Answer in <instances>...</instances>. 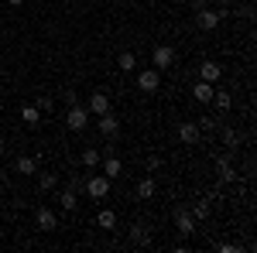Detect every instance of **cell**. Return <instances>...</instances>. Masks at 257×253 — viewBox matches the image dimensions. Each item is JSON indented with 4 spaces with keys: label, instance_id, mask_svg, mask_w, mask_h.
<instances>
[{
    "label": "cell",
    "instance_id": "obj_1",
    "mask_svg": "<svg viewBox=\"0 0 257 253\" xmlns=\"http://www.w3.org/2000/svg\"><path fill=\"white\" fill-rule=\"evenodd\" d=\"M138 89H141V93H158V89H161V72L155 69V65L138 72Z\"/></svg>",
    "mask_w": 257,
    "mask_h": 253
},
{
    "label": "cell",
    "instance_id": "obj_2",
    "mask_svg": "<svg viewBox=\"0 0 257 253\" xmlns=\"http://www.w3.org/2000/svg\"><path fill=\"white\" fill-rule=\"evenodd\" d=\"M86 195H89V198H106V195H110V178L106 175H93V178H86Z\"/></svg>",
    "mask_w": 257,
    "mask_h": 253
},
{
    "label": "cell",
    "instance_id": "obj_3",
    "mask_svg": "<svg viewBox=\"0 0 257 253\" xmlns=\"http://www.w3.org/2000/svg\"><path fill=\"white\" fill-rule=\"evenodd\" d=\"M178 140H182L185 147H196L199 140H202V130H199V123H192V120H182V123H178Z\"/></svg>",
    "mask_w": 257,
    "mask_h": 253
},
{
    "label": "cell",
    "instance_id": "obj_4",
    "mask_svg": "<svg viewBox=\"0 0 257 253\" xmlns=\"http://www.w3.org/2000/svg\"><path fill=\"white\" fill-rule=\"evenodd\" d=\"M65 123H69V130H76V134H79V130H86V123H89V110H86V106H79V103H76V106H69Z\"/></svg>",
    "mask_w": 257,
    "mask_h": 253
},
{
    "label": "cell",
    "instance_id": "obj_5",
    "mask_svg": "<svg viewBox=\"0 0 257 253\" xmlns=\"http://www.w3.org/2000/svg\"><path fill=\"white\" fill-rule=\"evenodd\" d=\"M155 69H158V72H165V69H172V65H175V48H172V45H158V48H155Z\"/></svg>",
    "mask_w": 257,
    "mask_h": 253
},
{
    "label": "cell",
    "instance_id": "obj_6",
    "mask_svg": "<svg viewBox=\"0 0 257 253\" xmlns=\"http://www.w3.org/2000/svg\"><path fill=\"white\" fill-rule=\"evenodd\" d=\"M86 110H89L93 117H103V113H110V96H106L103 89H96V93L89 96V103H86Z\"/></svg>",
    "mask_w": 257,
    "mask_h": 253
},
{
    "label": "cell",
    "instance_id": "obj_7",
    "mask_svg": "<svg viewBox=\"0 0 257 253\" xmlns=\"http://www.w3.org/2000/svg\"><path fill=\"white\" fill-rule=\"evenodd\" d=\"M196 14H199V28H202V31H216L219 21H223V11H209V7H202Z\"/></svg>",
    "mask_w": 257,
    "mask_h": 253
},
{
    "label": "cell",
    "instance_id": "obj_8",
    "mask_svg": "<svg viewBox=\"0 0 257 253\" xmlns=\"http://www.w3.org/2000/svg\"><path fill=\"white\" fill-rule=\"evenodd\" d=\"M175 229L182 236H192V233H196V219H192L189 209H178V212H175Z\"/></svg>",
    "mask_w": 257,
    "mask_h": 253
},
{
    "label": "cell",
    "instance_id": "obj_9",
    "mask_svg": "<svg viewBox=\"0 0 257 253\" xmlns=\"http://www.w3.org/2000/svg\"><path fill=\"white\" fill-rule=\"evenodd\" d=\"M35 219H38V226H41V229H45V233H52V229H59V215L52 212L48 205H41V209H38V215H35Z\"/></svg>",
    "mask_w": 257,
    "mask_h": 253
},
{
    "label": "cell",
    "instance_id": "obj_10",
    "mask_svg": "<svg viewBox=\"0 0 257 253\" xmlns=\"http://www.w3.org/2000/svg\"><path fill=\"white\" fill-rule=\"evenodd\" d=\"M99 134H103V137H110V140H113V137L120 134V120L113 117V113H103V117H99Z\"/></svg>",
    "mask_w": 257,
    "mask_h": 253
},
{
    "label": "cell",
    "instance_id": "obj_11",
    "mask_svg": "<svg viewBox=\"0 0 257 253\" xmlns=\"http://www.w3.org/2000/svg\"><path fill=\"white\" fill-rule=\"evenodd\" d=\"M219 76H223V65H216V62H202L199 65V79L202 82H216Z\"/></svg>",
    "mask_w": 257,
    "mask_h": 253
},
{
    "label": "cell",
    "instance_id": "obj_12",
    "mask_svg": "<svg viewBox=\"0 0 257 253\" xmlns=\"http://www.w3.org/2000/svg\"><path fill=\"white\" fill-rule=\"evenodd\" d=\"M213 93H216V89H213V82H202V79H199L196 86H192V96H196V103H213Z\"/></svg>",
    "mask_w": 257,
    "mask_h": 253
},
{
    "label": "cell",
    "instance_id": "obj_13",
    "mask_svg": "<svg viewBox=\"0 0 257 253\" xmlns=\"http://www.w3.org/2000/svg\"><path fill=\"white\" fill-rule=\"evenodd\" d=\"M103 175L110 178V181H113V178H120V175H123V161H120V157H113V154H110V157H106V161H103Z\"/></svg>",
    "mask_w": 257,
    "mask_h": 253
},
{
    "label": "cell",
    "instance_id": "obj_14",
    "mask_svg": "<svg viewBox=\"0 0 257 253\" xmlns=\"http://www.w3.org/2000/svg\"><path fill=\"white\" fill-rule=\"evenodd\" d=\"M131 243H134V246H148V243H151V233H148V226H144V222L131 226Z\"/></svg>",
    "mask_w": 257,
    "mask_h": 253
},
{
    "label": "cell",
    "instance_id": "obj_15",
    "mask_svg": "<svg viewBox=\"0 0 257 253\" xmlns=\"http://www.w3.org/2000/svg\"><path fill=\"white\" fill-rule=\"evenodd\" d=\"M14 171H18V175H35V171H38V161L28 157V154H21L18 161H14Z\"/></svg>",
    "mask_w": 257,
    "mask_h": 253
},
{
    "label": "cell",
    "instance_id": "obj_16",
    "mask_svg": "<svg viewBox=\"0 0 257 253\" xmlns=\"http://www.w3.org/2000/svg\"><path fill=\"white\" fill-rule=\"evenodd\" d=\"M21 120H24L28 127H38L41 123V110L35 106V103H31V106H21Z\"/></svg>",
    "mask_w": 257,
    "mask_h": 253
},
{
    "label": "cell",
    "instance_id": "obj_17",
    "mask_svg": "<svg viewBox=\"0 0 257 253\" xmlns=\"http://www.w3.org/2000/svg\"><path fill=\"white\" fill-rule=\"evenodd\" d=\"M155 192H158V185H155V178H141L138 181V198H155Z\"/></svg>",
    "mask_w": 257,
    "mask_h": 253
},
{
    "label": "cell",
    "instance_id": "obj_18",
    "mask_svg": "<svg viewBox=\"0 0 257 253\" xmlns=\"http://www.w3.org/2000/svg\"><path fill=\"white\" fill-rule=\"evenodd\" d=\"M216 171H219V181H233V178H237V168H233L226 157H219V161H216Z\"/></svg>",
    "mask_w": 257,
    "mask_h": 253
},
{
    "label": "cell",
    "instance_id": "obj_19",
    "mask_svg": "<svg viewBox=\"0 0 257 253\" xmlns=\"http://www.w3.org/2000/svg\"><path fill=\"white\" fill-rule=\"evenodd\" d=\"M96 226L99 229H113V226H117V212H113V209H99Z\"/></svg>",
    "mask_w": 257,
    "mask_h": 253
},
{
    "label": "cell",
    "instance_id": "obj_20",
    "mask_svg": "<svg viewBox=\"0 0 257 253\" xmlns=\"http://www.w3.org/2000/svg\"><path fill=\"white\" fill-rule=\"evenodd\" d=\"M117 65H120V72H134V69H138V59H134V52H120Z\"/></svg>",
    "mask_w": 257,
    "mask_h": 253
},
{
    "label": "cell",
    "instance_id": "obj_21",
    "mask_svg": "<svg viewBox=\"0 0 257 253\" xmlns=\"http://www.w3.org/2000/svg\"><path fill=\"white\" fill-rule=\"evenodd\" d=\"M79 161H82V168H96L99 164V147H86Z\"/></svg>",
    "mask_w": 257,
    "mask_h": 253
},
{
    "label": "cell",
    "instance_id": "obj_22",
    "mask_svg": "<svg viewBox=\"0 0 257 253\" xmlns=\"http://www.w3.org/2000/svg\"><path fill=\"white\" fill-rule=\"evenodd\" d=\"M59 205L65 209V212H72V209L79 205V202H76V192H72V188H65V192L59 195Z\"/></svg>",
    "mask_w": 257,
    "mask_h": 253
},
{
    "label": "cell",
    "instance_id": "obj_23",
    "mask_svg": "<svg viewBox=\"0 0 257 253\" xmlns=\"http://www.w3.org/2000/svg\"><path fill=\"white\" fill-rule=\"evenodd\" d=\"M55 185H59V178H55V175H48V171L38 175V188H41V192H55Z\"/></svg>",
    "mask_w": 257,
    "mask_h": 253
},
{
    "label": "cell",
    "instance_id": "obj_24",
    "mask_svg": "<svg viewBox=\"0 0 257 253\" xmlns=\"http://www.w3.org/2000/svg\"><path fill=\"white\" fill-rule=\"evenodd\" d=\"M213 103H216V110H230V106H233V96H230V93H213Z\"/></svg>",
    "mask_w": 257,
    "mask_h": 253
},
{
    "label": "cell",
    "instance_id": "obj_25",
    "mask_svg": "<svg viewBox=\"0 0 257 253\" xmlns=\"http://www.w3.org/2000/svg\"><path fill=\"white\" fill-rule=\"evenodd\" d=\"M219 137H223V144H226V147H237V144H240V137H237V130H233V127H223V130H219Z\"/></svg>",
    "mask_w": 257,
    "mask_h": 253
},
{
    "label": "cell",
    "instance_id": "obj_26",
    "mask_svg": "<svg viewBox=\"0 0 257 253\" xmlns=\"http://www.w3.org/2000/svg\"><path fill=\"white\" fill-rule=\"evenodd\" d=\"M35 106H38L41 113H45V117H48V113H52V110H55V99H52V96H45V93H41V96L35 99Z\"/></svg>",
    "mask_w": 257,
    "mask_h": 253
},
{
    "label": "cell",
    "instance_id": "obj_27",
    "mask_svg": "<svg viewBox=\"0 0 257 253\" xmlns=\"http://www.w3.org/2000/svg\"><path fill=\"white\" fill-rule=\"evenodd\" d=\"M206 215H209V202H199L192 209V219H206Z\"/></svg>",
    "mask_w": 257,
    "mask_h": 253
},
{
    "label": "cell",
    "instance_id": "obj_28",
    "mask_svg": "<svg viewBox=\"0 0 257 253\" xmlns=\"http://www.w3.org/2000/svg\"><path fill=\"white\" fill-rule=\"evenodd\" d=\"M72 192H86V178L82 175H72V185H69Z\"/></svg>",
    "mask_w": 257,
    "mask_h": 253
},
{
    "label": "cell",
    "instance_id": "obj_29",
    "mask_svg": "<svg viewBox=\"0 0 257 253\" xmlns=\"http://www.w3.org/2000/svg\"><path fill=\"white\" fill-rule=\"evenodd\" d=\"M158 168H161V157H158V154H151V157H148V171H151V175H155V171H158Z\"/></svg>",
    "mask_w": 257,
    "mask_h": 253
},
{
    "label": "cell",
    "instance_id": "obj_30",
    "mask_svg": "<svg viewBox=\"0 0 257 253\" xmlns=\"http://www.w3.org/2000/svg\"><path fill=\"white\" fill-rule=\"evenodd\" d=\"M192 7H196V11H202V7H209V0H192Z\"/></svg>",
    "mask_w": 257,
    "mask_h": 253
},
{
    "label": "cell",
    "instance_id": "obj_31",
    "mask_svg": "<svg viewBox=\"0 0 257 253\" xmlns=\"http://www.w3.org/2000/svg\"><path fill=\"white\" fill-rule=\"evenodd\" d=\"M7 4H11V7H24V0H7Z\"/></svg>",
    "mask_w": 257,
    "mask_h": 253
},
{
    "label": "cell",
    "instance_id": "obj_32",
    "mask_svg": "<svg viewBox=\"0 0 257 253\" xmlns=\"http://www.w3.org/2000/svg\"><path fill=\"white\" fill-rule=\"evenodd\" d=\"M4 181H7V171H4V168H0V188H4Z\"/></svg>",
    "mask_w": 257,
    "mask_h": 253
},
{
    "label": "cell",
    "instance_id": "obj_33",
    "mask_svg": "<svg viewBox=\"0 0 257 253\" xmlns=\"http://www.w3.org/2000/svg\"><path fill=\"white\" fill-rule=\"evenodd\" d=\"M4 151H7V140H4V137H0V154H4Z\"/></svg>",
    "mask_w": 257,
    "mask_h": 253
},
{
    "label": "cell",
    "instance_id": "obj_34",
    "mask_svg": "<svg viewBox=\"0 0 257 253\" xmlns=\"http://www.w3.org/2000/svg\"><path fill=\"white\" fill-rule=\"evenodd\" d=\"M216 4H223V7H230V4H233V0H216Z\"/></svg>",
    "mask_w": 257,
    "mask_h": 253
}]
</instances>
